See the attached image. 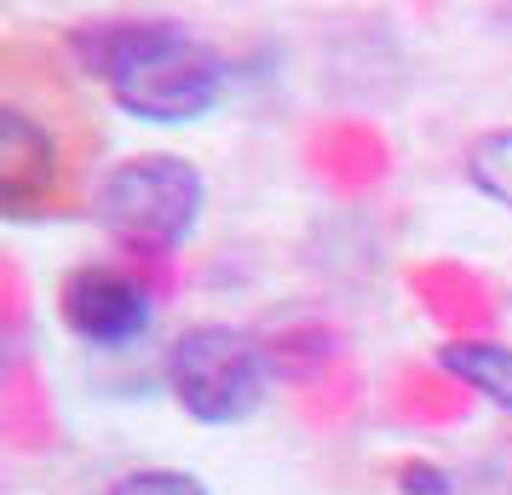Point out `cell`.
<instances>
[{"mask_svg":"<svg viewBox=\"0 0 512 495\" xmlns=\"http://www.w3.org/2000/svg\"><path fill=\"white\" fill-rule=\"evenodd\" d=\"M64 58L139 127H196L231 87V64L179 18H81L64 29Z\"/></svg>","mask_w":512,"mask_h":495,"instance_id":"obj_1","label":"cell"},{"mask_svg":"<svg viewBox=\"0 0 512 495\" xmlns=\"http://www.w3.org/2000/svg\"><path fill=\"white\" fill-rule=\"evenodd\" d=\"M208 213V173L179 150H133L98 173L93 185V225L104 242H116L144 260L179 254L202 231Z\"/></svg>","mask_w":512,"mask_h":495,"instance_id":"obj_2","label":"cell"},{"mask_svg":"<svg viewBox=\"0 0 512 495\" xmlns=\"http://www.w3.org/2000/svg\"><path fill=\"white\" fill-rule=\"evenodd\" d=\"M162 386L196 426H248L271 398V352L242 323H185L162 352Z\"/></svg>","mask_w":512,"mask_h":495,"instance_id":"obj_3","label":"cell"},{"mask_svg":"<svg viewBox=\"0 0 512 495\" xmlns=\"http://www.w3.org/2000/svg\"><path fill=\"white\" fill-rule=\"evenodd\" d=\"M58 323L93 352H127L156 329V288L116 260H81L58 277Z\"/></svg>","mask_w":512,"mask_h":495,"instance_id":"obj_4","label":"cell"},{"mask_svg":"<svg viewBox=\"0 0 512 495\" xmlns=\"http://www.w3.org/2000/svg\"><path fill=\"white\" fill-rule=\"evenodd\" d=\"M64 185V150L47 121L24 104H0V213L6 219H47Z\"/></svg>","mask_w":512,"mask_h":495,"instance_id":"obj_5","label":"cell"},{"mask_svg":"<svg viewBox=\"0 0 512 495\" xmlns=\"http://www.w3.org/2000/svg\"><path fill=\"white\" fill-rule=\"evenodd\" d=\"M443 380H455L461 392L489 403L495 415H512V346L495 334H449L432 346Z\"/></svg>","mask_w":512,"mask_h":495,"instance_id":"obj_6","label":"cell"},{"mask_svg":"<svg viewBox=\"0 0 512 495\" xmlns=\"http://www.w3.org/2000/svg\"><path fill=\"white\" fill-rule=\"evenodd\" d=\"M461 173L484 202L512 213V127H484V133H472L466 150H461Z\"/></svg>","mask_w":512,"mask_h":495,"instance_id":"obj_7","label":"cell"},{"mask_svg":"<svg viewBox=\"0 0 512 495\" xmlns=\"http://www.w3.org/2000/svg\"><path fill=\"white\" fill-rule=\"evenodd\" d=\"M104 495H213V484L190 467H133Z\"/></svg>","mask_w":512,"mask_h":495,"instance_id":"obj_8","label":"cell"},{"mask_svg":"<svg viewBox=\"0 0 512 495\" xmlns=\"http://www.w3.org/2000/svg\"><path fill=\"white\" fill-rule=\"evenodd\" d=\"M392 484H397V495H461V478L443 467V461H426V455L397 461Z\"/></svg>","mask_w":512,"mask_h":495,"instance_id":"obj_9","label":"cell"}]
</instances>
